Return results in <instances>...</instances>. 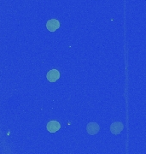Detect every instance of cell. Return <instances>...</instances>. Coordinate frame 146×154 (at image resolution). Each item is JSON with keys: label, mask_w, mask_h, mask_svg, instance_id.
Returning <instances> with one entry per match:
<instances>
[{"label": "cell", "mask_w": 146, "mask_h": 154, "mask_svg": "<svg viewBox=\"0 0 146 154\" xmlns=\"http://www.w3.org/2000/svg\"><path fill=\"white\" fill-rule=\"evenodd\" d=\"M46 78L50 82H56L60 78V73L56 69L50 70L46 75Z\"/></svg>", "instance_id": "1"}, {"label": "cell", "mask_w": 146, "mask_h": 154, "mask_svg": "<svg viewBox=\"0 0 146 154\" xmlns=\"http://www.w3.org/2000/svg\"><path fill=\"white\" fill-rule=\"evenodd\" d=\"M60 27V23L56 19H51L48 21L46 23V28L50 32H55L56 30H57Z\"/></svg>", "instance_id": "2"}, {"label": "cell", "mask_w": 146, "mask_h": 154, "mask_svg": "<svg viewBox=\"0 0 146 154\" xmlns=\"http://www.w3.org/2000/svg\"><path fill=\"white\" fill-rule=\"evenodd\" d=\"M46 128H47V130L50 133H55L59 130L61 125L57 121H50L48 122Z\"/></svg>", "instance_id": "3"}, {"label": "cell", "mask_w": 146, "mask_h": 154, "mask_svg": "<svg viewBox=\"0 0 146 154\" xmlns=\"http://www.w3.org/2000/svg\"><path fill=\"white\" fill-rule=\"evenodd\" d=\"M87 131L89 134L94 135L98 133L99 131V125L96 123V122H91L88 123V125L87 127Z\"/></svg>", "instance_id": "4"}, {"label": "cell", "mask_w": 146, "mask_h": 154, "mask_svg": "<svg viewBox=\"0 0 146 154\" xmlns=\"http://www.w3.org/2000/svg\"><path fill=\"white\" fill-rule=\"evenodd\" d=\"M124 128V126L121 122H114L110 126V131L114 134H118L121 132Z\"/></svg>", "instance_id": "5"}]
</instances>
